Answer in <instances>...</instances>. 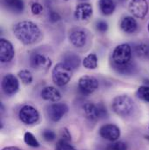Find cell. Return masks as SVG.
<instances>
[{"mask_svg": "<svg viewBox=\"0 0 149 150\" xmlns=\"http://www.w3.org/2000/svg\"><path fill=\"white\" fill-rule=\"evenodd\" d=\"M118 73L124 75H131L136 74L137 72V67L134 63H128L122 67H114Z\"/></svg>", "mask_w": 149, "mask_h": 150, "instance_id": "obj_21", "label": "cell"}, {"mask_svg": "<svg viewBox=\"0 0 149 150\" xmlns=\"http://www.w3.org/2000/svg\"><path fill=\"white\" fill-rule=\"evenodd\" d=\"M63 63L70 69H76L80 65V58L74 52H67L63 57Z\"/></svg>", "mask_w": 149, "mask_h": 150, "instance_id": "obj_18", "label": "cell"}, {"mask_svg": "<svg viewBox=\"0 0 149 150\" xmlns=\"http://www.w3.org/2000/svg\"><path fill=\"white\" fill-rule=\"evenodd\" d=\"M83 66L87 69H95L98 67V58L95 54L90 53L88 54L83 60Z\"/></svg>", "mask_w": 149, "mask_h": 150, "instance_id": "obj_22", "label": "cell"}, {"mask_svg": "<svg viewBox=\"0 0 149 150\" xmlns=\"http://www.w3.org/2000/svg\"><path fill=\"white\" fill-rule=\"evenodd\" d=\"M4 5L14 13H21L25 9L23 0H3Z\"/></svg>", "mask_w": 149, "mask_h": 150, "instance_id": "obj_19", "label": "cell"}, {"mask_svg": "<svg viewBox=\"0 0 149 150\" xmlns=\"http://www.w3.org/2000/svg\"><path fill=\"white\" fill-rule=\"evenodd\" d=\"M48 16H49V20L52 22V23H55V22H58L59 19H60V16L58 12L52 11V10H50L49 12H48Z\"/></svg>", "mask_w": 149, "mask_h": 150, "instance_id": "obj_33", "label": "cell"}, {"mask_svg": "<svg viewBox=\"0 0 149 150\" xmlns=\"http://www.w3.org/2000/svg\"><path fill=\"white\" fill-rule=\"evenodd\" d=\"M31 9H32V12L34 15H38V14H40V13L42 12V11H43V5H42L41 4L36 2V3H33V4H32Z\"/></svg>", "mask_w": 149, "mask_h": 150, "instance_id": "obj_32", "label": "cell"}, {"mask_svg": "<svg viewBox=\"0 0 149 150\" xmlns=\"http://www.w3.org/2000/svg\"><path fill=\"white\" fill-rule=\"evenodd\" d=\"M107 150H127V145L123 142H115L108 146Z\"/></svg>", "mask_w": 149, "mask_h": 150, "instance_id": "obj_28", "label": "cell"}, {"mask_svg": "<svg viewBox=\"0 0 149 150\" xmlns=\"http://www.w3.org/2000/svg\"><path fill=\"white\" fill-rule=\"evenodd\" d=\"M42 135H43V138H44L46 142H52V141H54L55 138H56V134H55L53 131L49 130V129H45V130L43 132Z\"/></svg>", "mask_w": 149, "mask_h": 150, "instance_id": "obj_29", "label": "cell"}, {"mask_svg": "<svg viewBox=\"0 0 149 150\" xmlns=\"http://www.w3.org/2000/svg\"><path fill=\"white\" fill-rule=\"evenodd\" d=\"M18 78L21 79V81L25 84V85H29L32 82L33 80V77L32 73L29 71V70H26V69H24V70H21L19 73H18Z\"/></svg>", "mask_w": 149, "mask_h": 150, "instance_id": "obj_23", "label": "cell"}, {"mask_svg": "<svg viewBox=\"0 0 149 150\" xmlns=\"http://www.w3.org/2000/svg\"><path fill=\"white\" fill-rule=\"evenodd\" d=\"M24 140H25V142L30 147H32V148H38L39 147V142H37L36 137L30 132H26L25 134Z\"/></svg>", "mask_w": 149, "mask_h": 150, "instance_id": "obj_24", "label": "cell"}, {"mask_svg": "<svg viewBox=\"0 0 149 150\" xmlns=\"http://www.w3.org/2000/svg\"><path fill=\"white\" fill-rule=\"evenodd\" d=\"M100 135L110 142L117 141L120 136L119 128L114 124H106L100 128Z\"/></svg>", "mask_w": 149, "mask_h": 150, "instance_id": "obj_10", "label": "cell"}, {"mask_svg": "<svg viewBox=\"0 0 149 150\" xmlns=\"http://www.w3.org/2000/svg\"><path fill=\"white\" fill-rule=\"evenodd\" d=\"M14 57V48L11 43L5 39L0 40V60L2 63L10 62Z\"/></svg>", "mask_w": 149, "mask_h": 150, "instance_id": "obj_11", "label": "cell"}, {"mask_svg": "<svg viewBox=\"0 0 149 150\" xmlns=\"http://www.w3.org/2000/svg\"><path fill=\"white\" fill-rule=\"evenodd\" d=\"M149 6L147 0H131L129 3L130 12L138 18H144L148 13Z\"/></svg>", "mask_w": 149, "mask_h": 150, "instance_id": "obj_6", "label": "cell"}, {"mask_svg": "<svg viewBox=\"0 0 149 150\" xmlns=\"http://www.w3.org/2000/svg\"><path fill=\"white\" fill-rule=\"evenodd\" d=\"M31 65L35 69H48L52 65V61L43 54L35 53L31 58Z\"/></svg>", "mask_w": 149, "mask_h": 150, "instance_id": "obj_13", "label": "cell"}, {"mask_svg": "<svg viewBox=\"0 0 149 150\" xmlns=\"http://www.w3.org/2000/svg\"><path fill=\"white\" fill-rule=\"evenodd\" d=\"M2 150H21L20 149L17 148V147H6V148H4Z\"/></svg>", "mask_w": 149, "mask_h": 150, "instance_id": "obj_35", "label": "cell"}, {"mask_svg": "<svg viewBox=\"0 0 149 150\" xmlns=\"http://www.w3.org/2000/svg\"><path fill=\"white\" fill-rule=\"evenodd\" d=\"M93 15V7L88 3H81L75 8L74 17L76 19L84 21L89 19Z\"/></svg>", "mask_w": 149, "mask_h": 150, "instance_id": "obj_12", "label": "cell"}, {"mask_svg": "<svg viewBox=\"0 0 149 150\" xmlns=\"http://www.w3.org/2000/svg\"><path fill=\"white\" fill-rule=\"evenodd\" d=\"M96 29L100 33H106L108 30V25L105 21H98L96 24Z\"/></svg>", "mask_w": 149, "mask_h": 150, "instance_id": "obj_31", "label": "cell"}, {"mask_svg": "<svg viewBox=\"0 0 149 150\" xmlns=\"http://www.w3.org/2000/svg\"><path fill=\"white\" fill-rule=\"evenodd\" d=\"M61 138H62V140H65V141H67V142H69L71 140L70 133L66 128L62 129V131H61Z\"/></svg>", "mask_w": 149, "mask_h": 150, "instance_id": "obj_34", "label": "cell"}, {"mask_svg": "<svg viewBox=\"0 0 149 150\" xmlns=\"http://www.w3.org/2000/svg\"><path fill=\"white\" fill-rule=\"evenodd\" d=\"M65 1H68V0H65Z\"/></svg>", "mask_w": 149, "mask_h": 150, "instance_id": "obj_39", "label": "cell"}, {"mask_svg": "<svg viewBox=\"0 0 149 150\" xmlns=\"http://www.w3.org/2000/svg\"><path fill=\"white\" fill-rule=\"evenodd\" d=\"M84 114L86 119H88L91 121H96L100 119V112L98 109V106L92 103V102H86L82 107Z\"/></svg>", "mask_w": 149, "mask_h": 150, "instance_id": "obj_15", "label": "cell"}, {"mask_svg": "<svg viewBox=\"0 0 149 150\" xmlns=\"http://www.w3.org/2000/svg\"><path fill=\"white\" fill-rule=\"evenodd\" d=\"M19 88V83L15 75L6 74L2 80V89L7 95L15 94Z\"/></svg>", "mask_w": 149, "mask_h": 150, "instance_id": "obj_9", "label": "cell"}, {"mask_svg": "<svg viewBox=\"0 0 149 150\" xmlns=\"http://www.w3.org/2000/svg\"><path fill=\"white\" fill-rule=\"evenodd\" d=\"M148 32H149V23H148Z\"/></svg>", "mask_w": 149, "mask_h": 150, "instance_id": "obj_38", "label": "cell"}, {"mask_svg": "<svg viewBox=\"0 0 149 150\" xmlns=\"http://www.w3.org/2000/svg\"><path fill=\"white\" fill-rule=\"evenodd\" d=\"M132 48L128 44H121L115 47L112 52V62L114 67H122L131 62Z\"/></svg>", "mask_w": 149, "mask_h": 150, "instance_id": "obj_3", "label": "cell"}, {"mask_svg": "<svg viewBox=\"0 0 149 150\" xmlns=\"http://www.w3.org/2000/svg\"><path fill=\"white\" fill-rule=\"evenodd\" d=\"M72 78V69L66 67L64 63L57 64L52 70V80L59 86H63L68 84Z\"/></svg>", "mask_w": 149, "mask_h": 150, "instance_id": "obj_4", "label": "cell"}, {"mask_svg": "<svg viewBox=\"0 0 149 150\" xmlns=\"http://www.w3.org/2000/svg\"><path fill=\"white\" fill-rule=\"evenodd\" d=\"M18 116L21 121L27 125L36 123L39 119V113L37 109L29 105H25L20 109Z\"/></svg>", "mask_w": 149, "mask_h": 150, "instance_id": "obj_7", "label": "cell"}, {"mask_svg": "<svg viewBox=\"0 0 149 150\" xmlns=\"http://www.w3.org/2000/svg\"><path fill=\"white\" fill-rule=\"evenodd\" d=\"M99 87V81L96 78L89 75L82 76L78 80V89L83 94H91Z\"/></svg>", "mask_w": 149, "mask_h": 150, "instance_id": "obj_5", "label": "cell"}, {"mask_svg": "<svg viewBox=\"0 0 149 150\" xmlns=\"http://www.w3.org/2000/svg\"><path fill=\"white\" fill-rule=\"evenodd\" d=\"M134 50H135V53L137 54V56H139L141 58H146L149 55L148 46L145 44L137 45L135 46Z\"/></svg>", "mask_w": 149, "mask_h": 150, "instance_id": "obj_25", "label": "cell"}, {"mask_svg": "<svg viewBox=\"0 0 149 150\" xmlns=\"http://www.w3.org/2000/svg\"><path fill=\"white\" fill-rule=\"evenodd\" d=\"M120 28L126 33H133L138 28V23L133 17H125L120 22Z\"/></svg>", "mask_w": 149, "mask_h": 150, "instance_id": "obj_17", "label": "cell"}, {"mask_svg": "<svg viewBox=\"0 0 149 150\" xmlns=\"http://www.w3.org/2000/svg\"><path fill=\"white\" fill-rule=\"evenodd\" d=\"M98 106V109H99V112H100V119H105V118H107L108 116V112L107 110V108L105 107V105L100 102L99 104H97Z\"/></svg>", "mask_w": 149, "mask_h": 150, "instance_id": "obj_30", "label": "cell"}, {"mask_svg": "<svg viewBox=\"0 0 149 150\" xmlns=\"http://www.w3.org/2000/svg\"><path fill=\"white\" fill-rule=\"evenodd\" d=\"M119 1H120V2H124V1H126V0H119Z\"/></svg>", "mask_w": 149, "mask_h": 150, "instance_id": "obj_36", "label": "cell"}, {"mask_svg": "<svg viewBox=\"0 0 149 150\" xmlns=\"http://www.w3.org/2000/svg\"><path fill=\"white\" fill-rule=\"evenodd\" d=\"M99 6L104 15H111L115 10V3L113 0H100Z\"/></svg>", "mask_w": 149, "mask_h": 150, "instance_id": "obj_20", "label": "cell"}, {"mask_svg": "<svg viewBox=\"0 0 149 150\" xmlns=\"http://www.w3.org/2000/svg\"><path fill=\"white\" fill-rule=\"evenodd\" d=\"M13 33L15 37L25 45L34 44L42 37L39 27L31 21L18 22L14 25Z\"/></svg>", "mask_w": 149, "mask_h": 150, "instance_id": "obj_1", "label": "cell"}, {"mask_svg": "<svg viewBox=\"0 0 149 150\" xmlns=\"http://www.w3.org/2000/svg\"><path fill=\"white\" fill-rule=\"evenodd\" d=\"M112 108L114 112L119 116L127 117L133 111L134 103L127 95H118L112 100Z\"/></svg>", "mask_w": 149, "mask_h": 150, "instance_id": "obj_2", "label": "cell"}, {"mask_svg": "<svg viewBox=\"0 0 149 150\" xmlns=\"http://www.w3.org/2000/svg\"><path fill=\"white\" fill-rule=\"evenodd\" d=\"M137 95L141 100L149 102V86H140L137 91Z\"/></svg>", "mask_w": 149, "mask_h": 150, "instance_id": "obj_26", "label": "cell"}, {"mask_svg": "<svg viewBox=\"0 0 149 150\" xmlns=\"http://www.w3.org/2000/svg\"><path fill=\"white\" fill-rule=\"evenodd\" d=\"M41 97L48 101L58 102L61 99V93L53 86H46L41 91Z\"/></svg>", "mask_w": 149, "mask_h": 150, "instance_id": "obj_16", "label": "cell"}, {"mask_svg": "<svg viewBox=\"0 0 149 150\" xmlns=\"http://www.w3.org/2000/svg\"><path fill=\"white\" fill-rule=\"evenodd\" d=\"M70 42L76 47H83L87 40V35L84 30L74 29L70 33Z\"/></svg>", "mask_w": 149, "mask_h": 150, "instance_id": "obj_14", "label": "cell"}, {"mask_svg": "<svg viewBox=\"0 0 149 150\" xmlns=\"http://www.w3.org/2000/svg\"><path fill=\"white\" fill-rule=\"evenodd\" d=\"M55 150H76L67 142V141H65V140H59L56 145V148H55Z\"/></svg>", "mask_w": 149, "mask_h": 150, "instance_id": "obj_27", "label": "cell"}, {"mask_svg": "<svg viewBox=\"0 0 149 150\" xmlns=\"http://www.w3.org/2000/svg\"><path fill=\"white\" fill-rule=\"evenodd\" d=\"M68 112V107L66 103H54L48 107L47 114L51 120L57 122L60 120Z\"/></svg>", "mask_w": 149, "mask_h": 150, "instance_id": "obj_8", "label": "cell"}, {"mask_svg": "<svg viewBox=\"0 0 149 150\" xmlns=\"http://www.w3.org/2000/svg\"><path fill=\"white\" fill-rule=\"evenodd\" d=\"M146 138H147L148 140H149V136H146Z\"/></svg>", "mask_w": 149, "mask_h": 150, "instance_id": "obj_37", "label": "cell"}]
</instances>
